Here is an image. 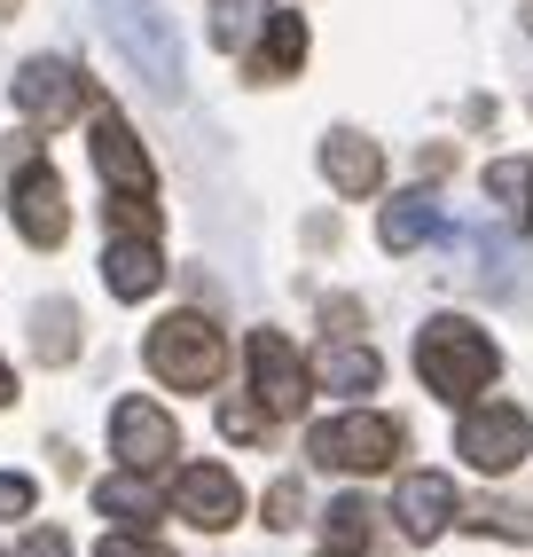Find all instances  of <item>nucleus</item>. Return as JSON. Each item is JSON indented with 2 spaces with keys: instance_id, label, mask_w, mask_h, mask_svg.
Returning <instances> with one entry per match:
<instances>
[{
  "instance_id": "f257e3e1",
  "label": "nucleus",
  "mask_w": 533,
  "mask_h": 557,
  "mask_svg": "<svg viewBox=\"0 0 533 557\" xmlns=\"http://www.w3.org/2000/svg\"><path fill=\"white\" fill-rule=\"evenodd\" d=\"M494 369H503V346H494L479 322H463V314H432L424 330H416V377H424V393H439V400H455V408H471V400L494 385Z\"/></svg>"
},
{
  "instance_id": "f03ea898",
  "label": "nucleus",
  "mask_w": 533,
  "mask_h": 557,
  "mask_svg": "<svg viewBox=\"0 0 533 557\" xmlns=\"http://www.w3.org/2000/svg\"><path fill=\"white\" fill-rule=\"evenodd\" d=\"M141 361H149V377L173 385V393H212L220 369H227V338L212 330V314H165L149 330Z\"/></svg>"
},
{
  "instance_id": "7ed1b4c3",
  "label": "nucleus",
  "mask_w": 533,
  "mask_h": 557,
  "mask_svg": "<svg viewBox=\"0 0 533 557\" xmlns=\"http://www.w3.org/2000/svg\"><path fill=\"white\" fill-rule=\"evenodd\" d=\"M307 456H314L322 471L376 479V471H393V456H400V424L376 417V408H346V417H330V424L307 432Z\"/></svg>"
},
{
  "instance_id": "20e7f679",
  "label": "nucleus",
  "mask_w": 533,
  "mask_h": 557,
  "mask_svg": "<svg viewBox=\"0 0 533 557\" xmlns=\"http://www.w3.org/2000/svg\"><path fill=\"white\" fill-rule=\"evenodd\" d=\"M455 456H463L471 471L486 479H503L533 456V424H525V408L510 400H486V408H463V424H455Z\"/></svg>"
},
{
  "instance_id": "39448f33",
  "label": "nucleus",
  "mask_w": 533,
  "mask_h": 557,
  "mask_svg": "<svg viewBox=\"0 0 533 557\" xmlns=\"http://www.w3.org/2000/svg\"><path fill=\"white\" fill-rule=\"evenodd\" d=\"M9 212H16V236H24L32 251H55V244L71 236L63 173H55L48 158H32V150H24V165H16V181H9Z\"/></svg>"
},
{
  "instance_id": "423d86ee",
  "label": "nucleus",
  "mask_w": 533,
  "mask_h": 557,
  "mask_svg": "<svg viewBox=\"0 0 533 557\" xmlns=\"http://www.w3.org/2000/svg\"><path fill=\"white\" fill-rule=\"evenodd\" d=\"M244 361H251V400L266 408V417H298V408H307L314 369L298 361V346L283 338V330H251V338H244Z\"/></svg>"
},
{
  "instance_id": "0eeeda50",
  "label": "nucleus",
  "mask_w": 533,
  "mask_h": 557,
  "mask_svg": "<svg viewBox=\"0 0 533 557\" xmlns=\"http://www.w3.org/2000/svg\"><path fill=\"white\" fill-rule=\"evenodd\" d=\"M9 95H16V110L32 126H71L79 119V102H95V87L79 79V71H71L63 55H32V63H16V79H9Z\"/></svg>"
},
{
  "instance_id": "6e6552de",
  "label": "nucleus",
  "mask_w": 533,
  "mask_h": 557,
  "mask_svg": "<svg viewBox=\"0 0 533 557\" xmlns=\"http://www.w3.org/2000/svg\"><path fill=\"white\" fill-rule=\"evenodd\" d=\"M110 456H119L126 471H165L181 456V432H173V417H165L158 400L126 393L119 408H110Z\"/></svg>"
},
{
  "instance_id": "1a4fd4ad",
  "label": "nucleus",
  "mask_w": 533,
  "mask_h": 557,
  "mask_svg": "<svg viewBox=\"0 0 533 557\" xmlns=\"http://www.w3.org/2000/svg\"><path fill=\"white\" fill-rule=\"evenodd\" d=\"M173 510L188 518V527H204V534H227L244 518V487H236L227 463H188L173 479Z\"/></svg>"
},
{
  "instance_id": "9d476101",
  "label": "nucleus",
  "mask_w": 533,
  "mask_h": 557,
  "mask_svg": "<svg viewBox=\"0 0 533 557\" xmlns=\"http://www.w3.org/2000/svg\"><path fill=\"white\" fill-rule=\"evenodd\" d=\"M95 173L110 181V189H126V197H158V165H149V150L134 141V126L119 119V110H95Z\"/></svg>"
},
{
  "instance_id": "9b49d317",
  "label": "nucleus",
  "mask_w": 533,
  "mask_h": 557,
  "mask_svg": "<svg viewBox=\"0 0 533 557\" xmlns=\"http://www.w3.org/2000/svg\"><path fill=\"white\" fill-rule=\"evenodd\" d=\"M322 173H330L337 197H376L385 189V150H376L369 134H354V126H330L322 134Z\"/></svg>"
},
{
  "instance_id": "f8f14e48",
  "label": "nucleus",
  "mask_w": 533,
  "mask_h": 557,
  "mask_svg": "<svg viewBox=\"0 0 533 557\" xmlns=\"http://www.w3.org/2000/svg\"><path fill=\"white\" fill-rule=\"evenodd\" d=\"M393 518L408 527V542H439L447 518H455V487H447L439 471H408L400 495H393Z\"/></svg>"
},
{
  "instance_id": "ddd939ff",
  "label": "nucleus",
  "mask_w": 533,
  "mask_h": 557,
  "mask_svg": "<svg viewBox=\"0 0 533 557\" xmlns=\"http://www.w3.org/2000/svg\"><path fill=\"white\" fill-rule=\"evenodd\" d=\"M102 283H110V299H149V290L165 283L158 236H110V251H102Z\"/></svg>"
},
{
  "instance_id": "4468645a",
  "label": "nucleus",
  "mask_w": 533,
  "mask_h": 557,
  "mask_svg": "<svg viewBox=\"0 0 533 557\" xmlns=\"http://www.w3.org/2000/svg\"><path fill=\"white\" fill-rule=\"evenodd\" d=\"M119 48L149 71V87H158V95L181 87V48H173V32L158 16H119Z\"/></svg>"
},
{
  "instance_id": "2eb2a0df",
  "label": "nucleus",
  "mask_w": 533,
  "mask_h": 557,
  "mask_svg": "<svg viewBox=\"0 0 533 557\" xmlns=\"http://www.w3.org/2000/svg\"><path fill=\"white\" fill-rule=\"evenodd\" d=\"M376 377H385V361H376V346H361V338H330L322 354H314V385L322 393H376Z\"/></svg>"
},
{
  "instance_id": "dca6fc26",
  "label": "nucleus",
  "mask_w": 533,
  "mask_h": 557,
  "mask_svg": "<svg viewBox=\"0 0 533 557\" xmlns=\"http://www.w3.org/2000/svg\"><path fill=\"white\" fill-rule=\"evenodd\" d=\"M298 63H307V16H290V9H275V16H266V32H259L251 79H259V87H275V79H290Z\"/></svg>"
},
{
  "instance_id": "f3484780",
  "label": "nucleus",
  "mask_w": 533,
  "mask_h": 557,
  "mask_svg": "<svg viewBox=\"0 0 533 557\" xmlns=\"http://www.w3.org/2000/svg\"><path fill=\"white\" fill-rule=\"evenodd\" d=\"M432 236H439V205L424 189H408V197H393L385 212H376V244H385V251H416Z\"/></svg>"
},
{
  "instance_id": "a211bd4d",
  "label": "nucleus",
  "mask_w": 533,
  "mask_h": 557,
  "mask_svg": "<svg viewBox=\"0 0 533 557\" xmlns=\"http://www.w3.org/2000/svg\"><path fill=\"white\" fill-rule=\"evenodd\" d=\"M79 307H71V299H40V307H32V354H40L48 369H63V361H79Z\"/></svg>"
},
{
  "instance_id": "6ab92c4d",
  "label": "nucleus",
  "mask_w": 533,
  "mask_h": 557,
  "mask_svg": "<svg viewBox=\"0 0 533 557\" xmlns=\"http://www.w3.org/2000/svg\"><path fill=\"white\" fill-rule=\"evenodd\" d=\"M95 510L119 518V527H149V518H158V487H149V471H119V479L95 487Z\"/></svg>"
},
{
  "instance_id": "aec40b11",
  "label": "nucleus",
  "mask_w": 533,
  "mask_h": 557,
  "mask_svg": "<svg viewBox=\"0 0 533 557\" xmlns=\"http://www.w3.org/2000/svg\"><path fill=\"white\" fill-rule=\"evenodd\" d=\"M486 197L503 205L510 228H533V158H494L486 165Z\"/></svg>"
},
{
  "instance_id": "412c9836",
  "label": "nucleus",
  "mask_w": 533,
  "mask_h": 557,
  "mask_svg": "<svg viewBox=\"0 0 533 557\" xmlns=\"http://www.w3.org/2000/svg\"><path fill=\"white\" fill-rule=\"evenodd\" d=\"M322 527H330V542H337V549H369V534H376V510H369L361 495H337V503L322 510Z\"/></svg>"
},
{
  "instance_id": "4be33fe9",
  "label": "nucleus",
  "mask_w": 533,
  "mask_h": 557,
  "mask_svg": "<svg viewBox=\"0 0 533 557\" xmlns=\"http://www.w3.org/2000/svg\"><path fill=\"white\" fill-rule=\"evenodd\" d=\"M463 527H471V534H503V542H533V518H525L518 503H471Z\"/></svg>"
},
{
  "instance_id": "5701e85b",
  "label": "nucleus",
  "mask_w": 533,
  "mask_h": 557,
  "mask_svg": "<svg viewBox=\"0 0 533 557\" xmlns=\"http://www.w3.org/2000/svg\"><path fill=\"white\" fill-rule=\"evenodd\" d=\"M251 24H266L259 0H212V48H244Z\"/></svg>"
},
{
  "instance_id": "b1692460",
  "label": "nucleus",
  "mask_w": 533,
  "mask_h": 557,
  "mask_svg": "<svg viewBox=\"0 0 533 557\" xmlns=\"http://www.w3.org/2000/svg\"><path fill=\"white\" fill-rule=\"evenodd\" d=\"M102 220H110L119 236H158V205H149V197H126V189H110Z\"/></svg>"
},
{
  "instance_id": "393cba45",
  "label": "nucleus",
  "mask_w": 533,
  "mask_h": 557,
  "mask_svg": "<svg viewBox=\"0 0 533 557\" xmlns=\"http://www.w3.org/2000/svg\"><path fill=\"white\" fill-rule=\"evenodd\" d=\"M266 424H275V417H266L259 400H220V432L236 440V448H259V440H266Z\"/></svg>"
},
{
  "instance_id": "a878e982",
  "label": "nucleus",
  "mask_w": 533,
  "mask_h": 557,
  "mask_svg": "<svg viewBox=\"0 0 533 557\" xmlns=\"http://www.w3.org/2000/svg\"><path fill=\"white\" fill-rule=\"evenodd\" d=\"M298 518H307V487H298V479H275V487H266V527L290 534Z\"/></svg>"
},
{
  "instance_id": "bb28decb",
  "label": "nucleus",
  "mask_w": 533,
  "mask_h": 557,
  "mask_svg": "<svg viewBox=\"0 0 533 557\" xmlns=\"http://www.w3.org/2000/svg\"><path fill=\"white\" fill-rule=\"evenodd\" d=\"M95 557H173V549H158L149 534H102V549Z\"/></svg>"
},
{
  "instance_id": "cd10ccee",
  "label": "nucleus",
  "mask_w": 533,
  "mask_h": 557,
  "mask_svg": "<svg viewBox=\"0 0 533 557\" xmlns=\"http://www.w3.org/2000/svg\"><path fill=\"white\" fill-rule=\"evenodd\" d=\"M32 510V479L24 471H0V518H24Z\"/></svg>"
},
{
  "instance_id": "c85d7f7f",
  "label": "nucleus",
  "mask_w": 533,
  "mask_h": 557,
  "mask_svg": "<svg viewBox=\"0 0 533 557\" xmlns=\"http://www.w3.org/2000/svg\"><path fill=\"white\" fill-rule=\"evenodd\" d=\"M322 322H330V338H354V322H361V307H354V299H330V307H322Z\"/></svg>"
},
{
  "instance_id": "c756f323",
  "label": "nucleus",
  "mask_w": 533,
  "mask_h": 557,
  "mask_svg": "<svg viewBox=\"0 0 533 557\" xmlns=\"http://www.w3.org/2000/svg\"><path fill=\"white\" fill-rule=\"evenodd\" d=\"M24 557H71V542H63L55 527H40V534H32V542H24Z\"/></svg>"
},
{
  "instance_id": "7c9ffc66",
  "label": "nucleus",
  "mask_w": 533,
  "mask_h": 557,
  "mask_svg": "<svg viewBox=\"0 0 533 557\" xmlns=\"http://www.w3.org/2000/svg\"><path fill=\"white\" fill-rule=\"evenodd\" d=\"M447 165H455V150H447V141H432V150H424V158H416V173H424V181H439Z\"/></svg>"
},
{
  "instance_id": "2f4dec72",
  "label": "nucleus",
  "mask_w": 533,
  "mask_h": 557,
  "mask_svg": "<svg viewBox=\"0 0 533 557\" xmlns=\"http://www.w3.org/2000/svg\"><path fill=\"white\" fill-rule=\"evenodd\" d=\"M16 400V377H9V361H0V408H9Z\"/></svg>"
},
{
  "instance_id": "473e14b6",
  "label": "nucleus",
  "mask_w": 533,
  "mask_h": 557,
  "mask_svg": "<svg viewBox=\"0 0 533 557\" xmlns=\"http://www.w3.org/2000/svg\"><path fill=\"white\" fill-rule=\"evenodd\" d=\"M322 557H354V549H322Z\"/></svg>"
},
{
  "instance_id": "72a5a7b5",
  "label": "nucleus",
  "mask_w": 533,
  "mask_h": 557,
  "mask_svg": "<svg viewBox=\"0 0 533 557\" xmlns=\"http://www.w3.org/2000/svg\"><path fill=\"white\" fill-rule=\"evenodd\" d=\"M9 9H16V0H0V16H9Z\"/></svg>"
},
{
  "instance_id": "f704fd0d",
  "label": "nucleus",
  "mask_w": 533,
  "mask_h": 557,
  "mask_svg": "<svg viewBox=\"0 0 533 557\" xmlns=\"http://www.w3.org/2000/svg\"><path fill=\"white\" fill-rule=\"evenodd\" d=\"M0 557H9V549H0Z\"/></svg>"
}]
</instances>
